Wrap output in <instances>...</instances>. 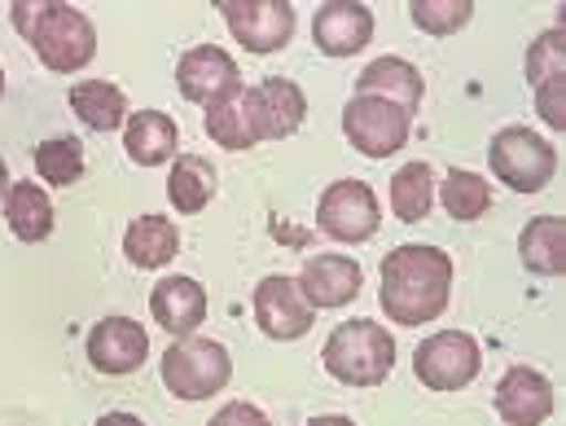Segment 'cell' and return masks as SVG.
Instances as JSON below:
<instances>
[{
    "mask_svg": "<svg viewBox=\"0 0 566 426\" xmlns=\"http://www.w3.org/2000/svg\"><path fill=\"white\" fill-rule=\"evenodd\" d=\"M452 278H457V269H452L448 251L422 247V242L396 247L382 260V290H378L387 321H396V325L439 321L452 299Z\"/></svg>",
    "mask_w": 566,
    "mask_h": 426,
    "instance_id": "obj_1",
    "label": "cell"
},
{
    "mask_svg": "<svg viewBox=\"0 0 566 426\" xmlns=\"http://www.w3.org/2000/svg\"><path fill=\"white\" fill-rule=\"evenodd\" d=\"M13 27L35 49V58L57 75H75L97 58V27L88 22V13L71 9V4L13 0Z\"/></svg>",
    "mask_w": 566,
    "mask_h": 426,
    "instance_id": "obj_2",
    "label": "cell"
},
{
    "mask_svg": "<svg viewBox=\"0 0 566 426\" xmlns=\"http://www.w3.org/2000/svg\"><path fill=\"white\" fill-rule=\"evenodd\" d=\"M329 378L347 387H378L396 370V339L378 321H343L321 347Z\"/></svg>",
    "mask_w": 566,
    "mask_h": 426,
    "instance_id": "obj_3",
    "label": "cell"
},
{
    "mask_svg": "<svg viewBox=\"0 0 566 426\" xmlns=\"http://www.w3.org/2000/svg\"><path fill=\"white\" fill-rule=\"evenodd\" d=\"M158 374H163V383H167V392H171L176 401H207V396H216V392L229 387V378H233V356H229L224 343H216V339H193V334H189V339H176V343L163 352Z\"/></svg>",
    "mask_w": 566,
    "mask_h": 426,
    "instance_id": "obj_4",
    "label": "cell"
},
{
    "mask_svg": "<svg viewBox=\"0 0 566 426\" xmlns=\"http://www.w3.org/2000/svg\"><path fill=\"white\" fill-rule=\"evenodd\" d=\"M488 163H492V176L505 180L514 194H541L554 172H558V149L545 142L541 133L532 128H501L492 145H488Z\"/></svg>",
    "mask_w": 566,
    "mask_h": 426,
    "instance_id": "obj_5",
    "label": "cell"
},
{
    "mask_svg": "<svg viewBox=\"0 0 566 426\" xmlns=\"http://www.w3.org/2000/svg\"><path fill=\"white\" fill-rule=\"evenodd\" d=\"M479 370H483V352L465 330H439L413 352V374L430 392H461L479 378Z\"/></svg>",
    "mask_w": 566,
    "mask_h": 426,
    "instance_id": "obj_6",
    "label": "cell"
},
{
    "mask_svg": "<svg viewBox=\"0 0 566 426\" xmlns=\"http://www.w3.org/2000/svg\"><path fill=\"white\" fill-rule=\"evenodd\" d=\"M316 225L325 238L334 242H369L382 225V207H378V194L365 185V180H334L325 185V194L316 198Z\"/></svg>",
    "mask_w": 566,
    "mask_h": 426,
    "instance_id": "obj_7",
    "label": "cell"
},
{
    "mask_svg": "<svg viewBox=\"0 0 566 426\" xmlns=\"http://www.w3.org/2000/svg\"><path fill=\"white\" fill-rule=\"evenodd\" d=\"M409 128L413 120L391 106V102H378V97H352L343 106V133L347 142L356 145L365 158H387L396 149L409 145Z\"/></svg>",
    "mask_w": 566,
    "mask_h": 426,
    "instance_id": "obj_8",
    "label": "cell"
},
{
    "mask_svg": "<svg viewBox=\"0 0 566 426\" xmlns=\"http://www.w3.org/2000/svg\"><path fill=\"white\" fill-rule=\"evenodd\" d=\"M220 18L247 53H282L294 35V4L285 0H220Z\"/></svg>",
    "mask_w": 566,
    "mask_h": 426,
    "instance_id": "obj_9",
    "label": "cell"
},
{
    "mask_svg": "<svg viewBox=\"0 0 566 426\" xmlns=\"http://www.w3.org/2000/svg\"><path fill=\"white\" fill-rule=\"evenodd\" d=\"M251 308H255L260 330L269 339H277V343L303 339L312 330V321H316V308L307 303V294L298 290V282L285 278V273H273V278H264V282L255 285Z\"/></svg>",
    "mask_w": 566,
    "mask_h": 426,
    "instance_id": "obj_10",
    "label": "cell"
},
{
    "mask_svg": "<svg viewBox=\"0 0 566 426\" xmlns=\"http://www.w3.org/2000/svg\"><path fill=\"white\" fill-rule=\"evenodd\" d=\"M88 365L97 374H111V378H124V374H137L149 356V334L142 330V321L133 316H106L88 330Z\"/></svg>",
    "mask_w": 566,
    "mask_h": 426,
    "instance_id": "obj_11",
    "label": "cell"
},
{
    "mask_svg": "<svg viewBox=\"0 0 566 426\" xmlns=\"http://www.w3.org/2000/svg\"><path fill=\"white\" fill-rule=\"evenodd\" d=\"M554 383L541 370L514 365L496 383V414L505 426H545L554 418Z\"/></svg>",
    "mask_w": 566,
    "mask_h": 426,
    "instance_id": "obj_12",
    "label": "cell"
},
{
    "mask_svg": "<svg viewBox=\"0 0 566 426\" xmlns=\"http://www.w3.org/2000/svg\"><path fill=\"white\" fill-rule=\"evenodd\" d=\"M207 137L216 145H224V149H251V145L269 142L264 137V115H260V97H255V89H247V84H238V89H229L224 97H216L211 106H207Z\"/></svg>",
    "mask_w": 566,
    "mask_h": 426,
    "instance_id": "obj_13",
    "label": "cell"
},
{
    "mask_svg": "<svg viewBox=\"0 0 566 426\" xmlns=\"http://www.w3.org/2000/svg\"><path fill=\"white\" fill-rule=\"evenodd\" d=\"M312 40L325 58H352L374 40V9L356 0L321 4L312 18Z\"/></svg>",
    "mask_w": 566,
    "mask_h": 426,
    "instance_id": "obj_14",
    "label": "cell"
},
{
    "mask_svg": "<svg viewBox=\"0 0 566 426\" xmlns=\"http://www.w3.org/2000/svg\"><path fill=\"white\" fill-rule=\"evenodd\" d=\"M176 84H180V97L185 102H198V106H211L216 97H224L229 89H238V62L233 53L216 49V44H198L189 49L180 62H176Z\"/></svg>",
    "mask_w": 566,
    "mask_h": 426,
    "instance_id": "obj_15",
    "label": "cell"
},
{
    "mask_svg": "<svg viewBox=\"0 0 566 426\" xmlns=\"http://www.w3.org/2000/svg\"><path fill=\"white\" fill-rule=\"evenodd\" d=\"M298 290L307 294L312 308H343L360 294L365 285V269L352 260V256H338V251H325V256H312L303 260V273L294 278Z\"/></svg>",
    "mask_w": 566,
    "mask_h": 426,
    "instance_id": "obj_16",
    "label": "cell"
},
{
    "mask_svg": "<svg viewBox=\"0 0 566 426\" xmlns=\"http://www.w3.org/2000/svg\"><path fill=\"white\" fill-rule=\"evenodd\" d=\"M422 93H426L422 71H418L409 58H374V62L360 71V80H356V97L391 102V106H400L409 120L418 115Z\"/></svg>",
    "mask_w": 566,
    "mask_h": 426,
    "instance_id": "obj_17",
    "label": "cell"
},
{
    "mask_svg": "<svg viewBox=\"0 0 566 426\" xmlns=\"http://www.w3.org/2000/svg\"><path fill=\"white\" fill-rule=\"evenodd\" d=\"M149 312L171 339H189L207 321V290L193 278H163L149 290Z\"/></svg>",
    "mask_w": 566,
    "mask_h": 426,
    "instance_id": "obj_18",
    "label": "cell"
},
{
    "mask_svg": "<svg viewBox=\"0 0 566 426\" xmlns=\"http://www.w3.org/2000/svg\"><path fill=\"white\" fill-rule=\"evenodd\" d=\"M176 145H180V128L171 115L163 111H137L128 115L124 124V149L137 167H163L176 158Z\"/></svg>",
    "mask_w": 566,
    "mask_h": 426,
    "instance_id": "obj_19",
    "label": "cell"
},
{
    "mask_svg": "<svg viewBox=\"0 0 566 426\" xmlns=\"http://www.w3.org/2000/svg\"><path fill=\"white\" fill-rule=\"evenodd\" d=\"M518 260L536 278H558L566 269V225L563 216H536L518 233Z\"/></svg>",
    "mask_w": 566,
    "mask_h": 426,
    "instance_id": "obj_20",
    "label": "cell"
},
{
    "mask_svg": "<svg viewBox=\"0 0 566 426\" xmlns=\"http://www.w3.org/2000/svg\"><path fill=\"white\" fill-rule=\"evenodd\" d=\"M180 251V229L167 216H137L124 233V256L133 269H163Z\"/></svg>",
    "mask_w": 566,
    "mask_h": 426,
    "instance_id": "obj_21",
    "label": "cell"
},
{
    "mask_svg": "<svg viewBox=\"0 0 566 426\" xmlns=\"http://www.w3.org/2000/svg\"><path fill=\"white\" fill-rule=\"evenodd\" d=\"M4 220L18 242H44L53 233V202L35 180H13L4 194Z\"/></svg>",
    "mask_w": 566,
    "mask_h": 426,
    "instance_id": "obj_22",
    "label": "cell"
},
{
    "mask_svg": "<svg viewBox=\"0 0 566 426\" xmlns=\"http://www.w3.org/2000/svg\"><path fill=\"white\" fill-rule=\"evenodd\" d=\"M260 115H264V137L269 142H282V137H294L307 120V97L294 80H282V75H269L260 89Z\"/></svg>",
    "mask_w": 566,
    "mask_h": 426,
    "instance_id": "obj_23",
    "label": "cell"
},
{
    "mask_svg": "<svg viewBox=\"0 0 566 426\" xmlns=\"http://www.w3.org/2000/svg\"><path fill=\"white\" fill-rule=\"evenodd\" d=\"M71 111L93 133H119L128 124V97H124V89H115L106 80H80L71 89Z\"/></svg>",
    "mask_w": 566,
    "mask_h": 426,
    "instance_id": "obj_24",
    "label": "cell"
},
{
    "mask_svg": "<svg viewBox=\"0 0 566 426\" xmlns=\"http://www.w3.org/2000/svg\"><path fill=\"white\" fill-rule=\"evenodd\" d=\"M167 198L180 216H198L216 198V167L202 154H176L167 176Z\"/></svg>",
    "mask_w": 566,
    "mask_h": 426,
    "instance_id": "obj_25",
    "label": "cell"
},
{
    "mask_svg": "<svg viewBox=\"0 0 566 426\" xmlns=\"http://www.w3.org/2000/svg\"><path fill=\"white\" fill-rule=\"evenodd\" d=\"M434 207V172L430 163H405L396 176H391V211L405 220V225H418L430 216Z\"/></svg>",
    "mask_w": 566,
    "mask_h": 426,
    "instance_id": "obj_26",
    "label": "cell"
},
{
    "mask_svg": "<svg viewBox=\"0 0 566 426\" xmlns=\"http://www.w3.org/2000/svg\"><path fill=\"white\" fill-rule=\"evenodd\" d=\"M439 202H443V211L452 216V220H479V216H488V207H492V185L479 176V172H448L443 176V189H439Z\"/></svg>",
    "mask_w": 566,
    "mask_h": 426,
    "instance_id": "obj_27",
    "label": "cell"
},
{
    "mask_svg": "<svg viewBox=\"0 0 566 426\" xmlns=\"http://www.w3.org/2000/svg\"><path fill=\"white\" fill-rule=\"evenodd\" d=\"M35 172L40 180L49 185H75L84 176V145L75 137H49V142L35 145Z\"/></svg>",
    "mask_w": 566,
    "mask_h": 426,
    "instance_id": "obj_28",
    "label": "cell"
},
{
    "mask_svg": "<svg viewBox=\"0 0 566 426\" xmlns=\"http://www.w3.org/2000/svg\"><path fill=\"white\" fill-rule=\"evenodd\" d=\"M409 13H413V22H418V31L443 40V35H457V31L474 18V4H470V0H413Z\"/></svg>",
    "mask_w": 566,
    "mask_h": 426,
    "instance_id": "obj_29",
    "label": "cell"
},
{
    "mask_svg": "<svg viewBox=\"0 0 566 426\" xmlns=\"http://www.w3.org/2000/svg\"><path fill=\"white\" fill-rule=\"evenodd\" d=\"M523 71H527V84H532V89H541L545 80H558V75H566V31H563V27L545 31V35H541V40L527 49Z\"/></svg>",
    "mask_w": 566,
    "mask_h": 426,
    "instance_id": "obj_30",
    "label": "cell"
},
{
    "mask_svg": "<svg viewBox=\"0 0 566 426\" xmlns=\"http://www.w3.org/2000/svg\"><path fill=\"white\" fill-rule=\"evenodd\" d=\"M536 115H541V124H545V128L566 133V75L545 80V84L536 89Z\"/></svg>",
    "mask_w": 566,
    "mask_h": 426,
    "instance_id": "obj_31",
    "label": "cell"
},
{
    "mask_svg": "<svg viewBox=\"0 0 566 426\" xmlns=\"http://www.w3.org/2000/svg\"><path fill=\"white\" fill-rule=\"evenodd\" d=\"M207 426H273V423H269L264 409H255V405H247V401H233V405L216 409V418Z\"/></svg>",
    "mask_w": 566,
    "mask_h": 426,
    "instance_id": "obj_32",
    "label": "cell"
},
{
    "mask_svg": "<svg viewBox=\"0 0 566 426\" xmlns=\"http://www.w3.org/2000/svg\"><path fill=\"white\" fill-rule=\"evenodd\" d=\"M97 426H145V423L137 418V414H102Z\"/></svg>",
    "mask_w": 566,
    "mask_h": 426,
    "instance_id": "obj_33",
    "label": "cell"
},
{
    "mask_svg": "<svg viewBox=\"0 0 566 426\" xmlns=\"http://www.w3.org/2000/svg\"><path fill=\"white\" fill-rule=\"evenodd\" d=\"M303 426H356V423L343 418V414H325V418H312V423H303Z\"/></svg>",
    "mask_w": 566,
    "mask_h": 426,
    "instance_id": "obj_34",
    "label": "cell"
},
{
    "mask_svg": "<svg viewBox=\"0 0 566 426\" xmlns=\"http://www.w3.org/2000/svg\"><path fill=\"white\" fill-rule=\"evenodd\" d=\"M9 194V167H4V158H0V198Z\"/></svg>",
    "mask_w": 566,
    "mask_h": 426,
    "instance_id": "obj_35",
    "label": "cell"
},
{
    "mask_svg": "<svg viewBox=\"0 0 566 426\" xmlns=\"http://www.w3.org/2000/svg\"><path fill=\"white\" fill-rule=\"evenodd\" d=\"M0 97H4V71H0Z\"/></svg>",
    "mask_w": 566,
    "mask_h": 426,
    "instance_id": "obj_36",
    "label": "cell"
}]
</instances>
